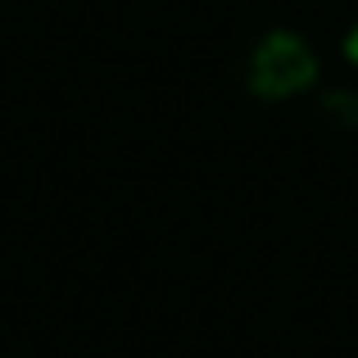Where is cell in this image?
I'll return each instance as SVG.
<instances>
[{
	"instance_id": "obj_1",
	"label": "cell",
	"mask_w": 358,
	"mask_h": 358,
	"mask_svg": "<svg viewBox=\"0 0 358 358\" xmlns=\"http://www.w3.org/2000/svg\"><path fill=\"white\" fill-rule=\"evenodd\" d=\"M313 82V55L299 36H268L254 55V87L263 96H290Z\"/></svg>"
},
{
	"instance_id": "obj_2",
	"label": "cell",
	"mask_w": 358,
	"mask_h": 358,
	"mask_svg": "<svg viewBox=\"0 0 358 358\" xmlns=\"http://www.w3.org/2000/svg\"><path fill=\"white\" fill-rule=\"evenodd\" d=\"M345 55H350V59L358 64V27H354V32H350V41H345Z\"/></svg>"
}]
</instances>
